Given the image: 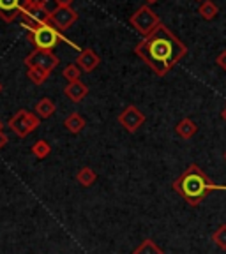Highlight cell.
Instances as JSON below:
<instances>
[{
    "instance_id": "1",
    "label": "cell",
    "mask_w": 226,
    "mask_h": 254,
    "mask_svg": "<svg viewBox=\"0 0 226 254\" xmlns=\"http://www.w3.org/2000/svg\"><path fill=\"white\" fill-rule=\"evenodd\" d=\"M135 53L154 71L155 76L163 78L186 57L187 46L166 25L161 23L154 34L136 44Z\"/></svg>"
},
{
    "instance_id": "2",
    "label": "cell",
    "mask_w": 226,
    "mask_h": 254,
    "mask_svg": "<svg viewBox=\"0 0 226 254\" xmlns=\"http://www.w3.org/2000/svg\"><path fill=\"white\" fill-rule=\"evenodd\" d=\"M173 190L184 198V201L191 206H198L207 196L214 190H226V186L212 182L198 164H189L184 173L173 182Z\"/></svg>"
},
{
    "instance_id": "3",
    "label": "cell",
    "mask_w": 226,
    "mask_h": 254,
    "mask_svg": "<svg viewBox=\"0 0 226 254\" xmlns=\"http://www.w3.org/2000/svg\"><path fill=\"white\" fill-rule=\"evenodd\" d=\"M28 30V41L32 43V46L36 48V50H48V52H53V48L57 46L59 43H68L69 46L76 48L75 43L68 39V37H64V34L55 28L52 23H46V25H34V27H23Z\"/></svg>"
},
{
    "instance_id": "4",
    "label": "cell",
    "mask_w": 226,
    "mask_h": 254,
    "mask_svg": "<svg viewBox=\"0 0 226 254\" xmlns=\"http://www.w3.org/2000/svg\"><path fill=\"white\" fill-rule=\"evenodd\" d=\"M129 23L136 28L138 34H142L143 37H149L151 34H154L157 30V27L161 25V20H159V16L151 9V5H142L129 18Z\"/></svg>"
},
{
    "instance_id": "5",
    "label": "cell",
    "mask_w": 226,
    "mask_h": 254,
    "mask_svg": "<svg viewBox=\"0 0 226 254\" xmlns=\"http://www.w3.org/2000/svg\"><path fill=\"white\" fill-rule=\"evenodd\" d=\"M11 127V131L14 132L16 136H20V138H27L30 132H34L37 127L41 126V119L36 115V113H32L28 110H20L16 111L14 115L11 117L7 124Z\"/></svg>"
},
{
    "instance_id": "6",
    "label": "cell",
    "mask_w": 226,
    "mask_h": 254,
    "mask_svg": "<svg viewBox=\"0 0 226 254\" xmlns=\"http://www.w3.org/2000/svg\"><path fill=\"white\" fill-rule=\"evenodd\" d=\"M59 57L53 52H48V50H34V52L25 57V65L27 67H41L50 72L59 65Z\"/></svg>"
},
{
    "instance_id": "7",
    "label": "cell",
    "mask_w": 226,
    "mask_h": 254,
    "mask_svg": "<svg viewBox=\"0 0 226 254\" xmlns=\"http://www.w3.org/2000/svg\"><path fill=\"white\" fill-rule=\"evenodd\" d=\"M145 122V115L142 113L140 108H136L135 104H129V106L124 108V111L119 115V124L126 129L127 132H136L140 127Z\"/></svg>"
},
{
    "instance_id": "8",
    "label": "cell",
    "mask_w": 226,
    "mask_h": 254,
    "mask_svg": "<svg viewBox=\"0 0 226 254\" xmlns=\"http://www.w3.org/2000/svg\"><path fill=\"white\" fill-rule=\"evenodd\" d=\"M76 20H78V12L73 7H55L50 12V23L60 32L68 30Z\"/></svg>"
},
{
    "instance_id": "9",
    "label": "cell",
    "mask_w": 226,
    "mask_h": 254,
    "mask_svg": "<svg viewBox=\"0 0 226 254\" xmlns=\"http://www.w3.org/2000/svg\"><path fill=\"white\" fill-rule=\"evenodd\" d=\"M50 12L46 7H23L21 9V27H34V25L50 23Z\"/></svg>"
},
{
    "instance_id": "10",
    "label": "cell",
    "mask_w": 226,
    "mask_h": 254,
    "mask_svg": "<svg viewBox=\"0 0 226 254\" xmlns=\"http://www.w3.org/2000/svg\"><path fill=\"white\" fill-rule=\"evenodd\" d=\"M23 5L25 0H0V18L5 23H12L21 14Z\"/></svg>"
},
{
    "instance_id": "11",
    "label": "cell",
    "mask_w": 226,
    "mask_h": 254,
    "mask_svg": "<svg viewBox=\"0 0 226 254\" xmlns=\"http://www.w3.org/2000/svg\"><path fill=\"white\" fill-rule=\"evenodd\" d=\"M99 64H101V57L94 50H90V48H83L79 52L78 60H76V65L81 69V72H92Z\"/></svg>"
},
{
    "instance_id": "12",
    "label": "cell",
    "mask_w": 226,
    "mask_h": 254,
    "mask_svg": "<svg viewBox=\"0 0 226 254\" xmlns=\"http://www.w3.org/2000/svg\"><path fill=\"white\" fill-rule=\"evenodd\" d=\"M64 94L68 95V99L71 101V103H81V101L87 97L88 87L81 81V79H79V81H73V83L66 85Z\"/></svg>"
},
{
    "instance_id": "13",
    "label": "cell",
    "mask_w": 226,
    "mask_h": 254,
    "mask_svg": "<svg viewBox=\"0 0 226 254\" xmlns=\"http://www.w3.org/2000/svg\"><path fill=\"white\" fill-rule=\"evenodd\" d=\"M175 132H177V136H180L182 139H191L193 136L198 132V126H196L195 120L191 119H182L177 126H175Z\"/></svg>"
},
{
    "instance_id": "14",
    "label": "cell",
    "mask_w": 226,
    "mask_h": 254,
    "mask_svg": "<svg viewBox=\"0 0 226 254\" xmlns=\"http://www.w3.org/2000/svg\"><path fill=\"white\" fill-rule=\"evenodd\" d=\"M85 126H87V120L79 115V113H71L68 119L64 120V127H66L71 134H79V132L85 129Z\"/></svg>"
},
{
    "instance_id": "15",
    "label": "cell",
    "mask_w": 226,
    "mask_h": 254,
    "mask_svg": "<svg viewBox=\"0 0 226 254\" xmlns=\"http://www.w3.org/2000/svg\"><path fill=\"white\" fill-rule=\"evenodd\" d=\"M55 111H57V106L50 97H43V99H39V103L36 104V115L43 120L53 117L55 115Z\"/></svg>"
},
{
    "instance_id": "16",
    "label": "cell",
    "mask_w": 226,
    "mask_h": 254,
    "mask_svg": "<svg viewBox=\"0 0 226 254\" xmlns=\"http://www.w3.org/2000/svg\"><path fill=\"white\" fill-rule=\"evenodd\" d=\"M95 180H97V173H95L90 166H83L81 170L78 171V173H76V182H78L81 187L94 186Z\"/></svg>"
},
{
    "instance_id": "17",
    "label": "cell",
    "mask_w": 226,
    "mask_h": 254,
    "mask_svg": "<svg viewBox=\"0 0 226 254\" xmlns=\"http://www.w3.org/2000/svg\"><path fill=\"white\" fill-rule=\"evenodd\" d=\"M131 254H164V251L152 240V238H145Z\"/></svg>"
},
{
    "instance_id": "18",
    "label": "cell",
    "mask_w": 226,
    "mask_h": 254,
    "mask_svg": "<svg viewBox=\"0 0 226 254\" xmlns=\"http://www.w3.org/2000/svg\"><path fill=\"white\" fill-rule=\"evenodd\" d=\"M198 12L205 21H211V20H214L216 16H218L219 9H218V5H216L214 2H211V0H203L202 4H200V7H198Z\"/></svg>"
},
{
    "instance_id": "19",
    "label": "cell",
    "mask_w": 226,
    "mask_h": 254,
    "mask_svg": "<svg viewBox=\"0 0 226 254\" xmlns=\"http://www.w3.org/2000/svg\"><path fill=\"white\" fill-rule=\"evenodd\" d=\"M32 154L36 155V159H39V161H43V159H46L48 155L52 154V147H50V143L46 141V139H37L34 145H32Z\"/></svg>"
},
{
    "instance_id": "20",
    "label": "cell",
    "mask_w": 226,
    "mask_h": 254,
    "mask_svg": "<svg viewBox=\"0 0 226 254\" xmlns=\"http://www.w3.org/2000/svg\"><path fill=\"white\" fill-rule=\"evenodd\" d=\"M50 74H52V72L44 71V69H41V67H28V71H27V78L36 85H43L44 81L50 78Z\"/></svg>"
},
{
    "instance_id": "21",
    "label": "cell",
    "mask_w": 226,
    "mask_h": 254,
    "mask_svg": "<svg viewBox=\"0 0 226 254\" xmlns=\"http://www.w3.org/2000/svg\"><path fill=\"white\" fill-rule=\"evenodd\" d=\"M212 242L221 251H226V224H221V226L212 233Z\"/></svg>"
},
{
    "instance_id": "22",
    "label": "cell",
    "mask_w": 226,
    "mask_h": 254,
    "mask_svg": "<svg viewBox=\"0 0 226 254\" xmlns=\"http://www.w3.org/2000/svg\"><path fill=\"white\" fill-rule=\"evenodd\" d=\"M62 76L66 79H68L69 83H73V81H79V76H81V69L76 65V64H69V65H66L62 71Z\"/></svg>"
},
{
    "instance_id": "23",
    "label": "cell",
    "mask_w": 226,
    "mask_h": 254,
    "mask_svg": "<svg viewBox=\"0 0 226 254\" xmlns=\"http://www.w3.org/2000/svg\"><path fill=\"white\" fill-rule=\"evenodd\" d=\"M48 0H25L23 7H46Z\"/></svg>"
},
{
    "instance_id": "24",
    "label": "cell",
    "mask_w": 226,
    "mask_h": 254,
    "mask_svg": "<svg viewBox=\"0 0 226 254\" xmlns=\"http://www.w3.org/2000/svg\"><path fill=\"white\" fill-rule=\"evenodd\" d=\"M216 64H218L223 71H226V50H223V52L219 53L218 59H216Z\"/></svg>"
},
{
    "instance_id": "25",
    "label": "cell",
    "mask_w": 226,
    "mask_h": 254,
    "mask_svg": "<svg viewBox=\"0 0 226 254\" xmlns=\"http://www.w3.org/2000/svg\"><path fill=\"white\" fill-rule=\"evenodd\" d=\"M57 7H71L75 4V0H55Z\"/></svg>"
},
{
    "instance_id": "26",
    "label": "cell",
    "mask_w": 226,
    "mask_h": 254,
    "mask_svg": "<svg viewBox=\"0 0 226 254\" xmlns=\"http://www.w3.org/2000/svg\"><path fill=\"white\" fill-rule=\"evenodd\" d=\"M7 141H9V139H7V136L4 134V131H0V150L7 145Z\"/></svg>"
},
{
    "instance_id": "27",
    "label": "cell",
    "mask_w": 226,
    "mask_h": 254,
    "mask_svg": "<svg viewBox=\"0 0 226 254\" xmlns=\"http://www.w3.org/2000/svg\"><path fill=\"white\" fill-rule=\"evenodd\" d=\"M221 119H223V120H225V122H226V106L223 108V111H221Z\"/></svg>"
},
{
    "instance_id": "28",
    "label": "cell",
    "mask_w": 226,
    "mask_h": 254,
    "mask_svg": "<svg viewBox=\"0 0 226 254\" xmlns=\"http://www.w3.org/2000/svg\"><path fill=\"white\" fill-rule=\"evenodd\" d=\"M147 2V5H152V4H155V2H159V0H145Z\"/></svg>"
},
{
    "instance_id": "29",
    "label": "cell",
    "mask_w": 226,
    "mask_h": 254,
    "mask_svg": "<svg viewBox=\"0 0 226 254\" xmlns=\"http://www.w3.org/2000/svg\"><path fill=\"white\" fill-rule=\"evenodd\" d=\"M2 127H4V126H2V122H0V131H2Z\"/></svg>"
},
{
    "instance_id": "30",
    "label": "cell",
    "mask_w": 226,
    "mask_h": 254,
    "mask_svg": "<svg viewBox=\"0 0 226 254\" xmlns=\"http://www.w3.org/2000/svg\"><path fill=\"white\" fill-rule=\"evenodd\" d=\"M223 155H225V161H226V150H225V154H223Z\"/></svg>"
},
{
    "instance_id": "31",
    "label": "cell",
    "mask_w": 226,
    "mask_h": 254,
    "mask_svg": "<svg viewBox=\"0 0 226 254\" xmlns=\"http://www.w3.org/2000/svg\"><path fill=\"white\" fill-rule=\"evenodd\" d=\"M0 92H2V83H0Z\"/></svg>"
},
{
    "instance_id": "32",
    "label": "cell",
    "mask_w": 226,
    "mask_h": 254,
    "mask_svg": "<svg viewBox=\"0 0 226 254\" xmlns=\"http://www.w3.org/2000/svg\"><path fill=\"white\" fill-rule=\"evenodd\" d=\"M200 2H203V0H200Z\"/></svg>"
}]
</instances>
